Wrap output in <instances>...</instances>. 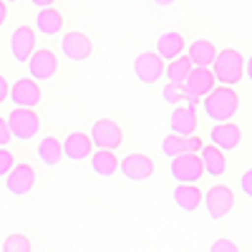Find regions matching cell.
I'll return each mask as SVG.
<instances>
[{
  "instance_id": "cell-21",
  "label": "cell",
  "mask_w": 252,
  "mask_h": 252,
  "mask_svg": "<svg viewBox=\"0 0 252 252\" xmlns=\"http://www.w3.org/2000/svg\"><path fill=\"white\" fill-rule=\"evenodd\" d=\"M199 159H202V166H204V174H209V177H222L227 172V157H224V152H220L217 146H212V144L202 146Z\"/></svg>"
},
{
  "instance_id": "cell-6",
  "label": "cell",
  "mask_w": 252,
  "mask_h": 252,
  "mask_svg": "<svg viewBox=\"0 0 252 252\" xmlns=\"http://www.w3.org/2000/svg\"><path fill=\"white\" fill-rule=\"evenodd\" d=\"M172 177L179 184H197L204 177V166L199 154H179L172 159Z\"/></svg>"
},
{
  "instance_id": "cell-3",
  "label": "cell",
  "mask_w": 252,
  "mask_h": 252,
  "mask_svg": "<svg viewBox=\"0 0 252 252\" xmlns=\"http://www.w3.org/2000/svg\"><path fill=\"white\" fill-rule=\"evenodd\" d=\"M8 129H10L13 139L31 141L40 131V116L35 109H13L8 114Z\"/></svg>"
},
{
  "instance_id": "cell-38",
  "label": "cell",
  "mask_w": 252,
  "mask_h": 252,
  "mask_svg": "<svg viewBox=\"0 0 252 252\" xmlns=\"http://www.w3.org/2000/svg\"><path fill=\"white\" fill-rule=\"evenodd\" d=\"M154 5H159V8H169V5H174L177 0H152Z\"/></svg>"
},
{
  "instance_id": "cell-17",
  "label": "cell",
  "mask_w": 252,
  "mask_h": 252,
  "mask_svg": "<svg viewBox=\"0 0 252 252\" xmlns=\"http://www.w3.org/2000/svg\"><path fill=\"white\" fill-rule=\"evenodd\" d=\"M187 58H189V63H192L194 68H209L215 63V58H217V48H215L212 40L199 38V40H192V43H189Z\"/></svg>"
},
{
  "instance_id": "cell-28",
  "label": "cell",
  "mask_w": 252,
  "mask_h": 252,
  "mask_svg": "<svg viewBox=\"0 0 252 252\" xmlns=\"http://www.w3.org/2000/svg\"><path fill=\"white\" fill-rule=\"evenodd\" d=\"M161 152L169 157V159H174V157H179V154H187V139L174 136V134L164 136V139H161Z\"/></svg>"
},
{
  "instance_id": "cell-25",
  "label": "cell",
  "mask_w": 252,
  "mask_h": 252,
  "mask_svg": "<svg viewBox=\"0 0 252 252\" xmlns=\"http://www.w3.org/2000/svg\"><path fill=\"white\" fill-rule=\"evenodd\" d=\"M189 71H192V63H189L187 56H179V58H174L172 63H166V66H164L166 81H169V83H177V86H184V81H187Z\"/></svg>"
},
{
  "instance_id": "cell-22",
  "label": "cell",
  "mask_w": 252,
  "mask_h": 252,
  "mask_svg": "<svg viewBox=\"0 0 252 252\" xmlns=\"http://www.w3.org/2000/svg\"><path fill=\"white\" fill-rule=\"evenodd\" d=\"M61 28H63V13H61V10H56V8H43V10H38L33 31H38V33H43V35L53 38V35H58Z\"/></svg>"
},
{
  "instance_id": "cell-1",
  "label": "cell",
  "mask_w": 252,
  "mask_h": 252,
  "mask_svg": "<svg viewBox=\"0 0 252 252\" xmlns=\"http://www.w3.org/2000/svg\"><path fill=\"white\" fill-rule=\"evenodd\" d=\"M237 109H240V96H237V91H232V86H215L202 98V111L215 124L232 121Z\"/></svg>"
},
{
  "instance_id": "cell-34",
  "label": "cell",
  "mask_w": 252,
  "mask_h": 252,
  "mask_svg": "<svg viewBox=\"0 0 252 252\" xmlns=\"http://www.w3.org/2000/svg\"><path fill=\"white\" fill-rule=\"evenodd\" d=\"M8 96H10V83L5 76H0V103H5Z\"/></svg>"
},
{
  "instance_id": "cell-16",
  "label": "cell",
  "mask_w": 252,
  "mask_h": 252,
  "mask_svg": "<svg viewBox=\"0 0 252 252\" xmlns=\"http://www.w3.org/2000/svg\"><path fill=\"white\" fill-rule=\"evenodd\" d=\"M61 146H63V157L68 161H83L91 154V139L86 131H71L61 141Z\"/></svg>"
},
{
  "instance_id": "cell-26",
  "label": "cell",
  "mask_w": 252,
  "mask_h": 252,
  "mask_svg": "<svg viewBox=\"0 0 252 252\" xmlns=\"http://www.w3.org/2000/svg\"><path fill=\"white\" fill-rule=\"evenodd\" d=\"M161 101L166 106H182V103H189V106H194L197 98L189 96V91L184 86H177V83H166L161 89Z\"/></svg>"
},
{
  "instance_id": "cell-4",
  "label": "cell",
  "mask_w": 252,
  "mask_h": 252,
  "mask_svg": "<svg viewBox=\"0 0 252 252\" xmlns=\"http://www.w3.org/2000/svg\"><path fill=\"white\" fill-rule=\"evenodd\" d=\"M202 204H204L207 215L212 217V220H222V217H227L229 212H232V207H235V192L227 184H215V187H209L207 192H204Z\"/></svg>"
},
{
  "instance_id": "cell-19",
  "label": "cell",
  "mask_w": 252,
  "mask_h": 252,
  "mask_svg": "<svg viewBox=\"0 0 252 252\" xmlns=\"http://www.w3.org/2000/svg\"><path fill=\"white\" fill-rule=\"evenodd\" d=\"M184 51V38L179 31H164L159 38H157V56L166 63H172L174 58H179Z\"/></svg>"
},
{
  "instance_id": "cell-23",
  "label": "cell",
  "mask_w": 252,
  "mask_h": 252,
  "mask_svg": "<svg viewBox=\"0 0 252 252\" xmlns=\"http://www.w3.org/2000/svg\"><path fill=\"white\" fill-rule=\"evenodd\" d=\"M38 159L43 166H58L61 159H63V146L56 136H43L38 141V149H35Z\"/></svg>"
},
{
  "instance_id": "cell-12",
  "label": "cell",
  "mask_w": 252,
  "mask_h": 252,
  "mask_svg": "<svg viewBox=\"0 0 252 252\" xmlns=\"http://www.w3.org/2000/svg\"><path fill=\"white\" fill-rule=\"evenodd\" d=\"M56 71H58V58H56V53L51 48L35 51L31 56V61H28V73H31V78L35 83L38 81H51L56 76Z\"/></svg>"
},
{
  "instance_id": "cell-27",
  "label": "cell",
  "mask_w": 252,
  "mask_h": 252,
  "mask_svg": "<svg viewBox=\"0 0 252 252\" xmlns=\"http://www.w3.org/2000/svg\"><path fill=\"white\" fill-rule=\"evenodd\" d=\"M3 252H33L31 237L23 232H13L3 240Z\"/></svg>"
},
{
  "instance_id": "cell-20",
  "label": "cell",
  "mask_w": 252,
  "mask_h": 252,
  "mask_svg": "<svg viewBox=\"0 0 252 252\" xmlns=\"http://www.w3.org/2000/svg\"><path fill=\"white\" fill-rule=\"evenodd\" d=\"M202 189H197L194 184H177L172 189V199L182 212H197L202 204Z\"/></svg>"
},
{
  "instance_id": "cell-36",
  "label": "cell",
  "mask_w": 252,
  "mask_h": 252,
  "mask_svg": "<svg viewBox=\"0 0 252 252\" xmlns=\"http://www.w3.org/2000/svg\"><path fill=\"white\" fill-rule=\"evenodd\" d=\"M5 18H8V5L3 3V0H0V26L5 23Z\"/></svg>"
},
{
  "instance_id": "cell-30",
  "label": "cell",
  "mask_w": 252,
  "mask_h": 252,
  "mask_svg": "<svg viewBox=\"0 0 252 252\" xmlns=\"http://www.w3.org/2000/svg\"><path fill=\"white\" fill-rule=\"evenodd\" d=\"M209 252H240V247H237L232 240L220 237V240H215L212 245H209Z\"/></svg>"
},
{
  "instance_id": "cell-18",
  "label": "cell",
  "mask_w": 252,
  "mask_h": 252,
  "mask_svg": "<svg viewBox=\"0 0 252 252\" xmlns=\"http://www.w3.org/2000/svg\"><path fill=\"white\" fill-rule=\"evenodd\" d=\"M184 89L189 91L192 98H204L209 91L215 89V76L209 68H192L184 81Z\"/></svg>"
},
{
  "instance_id": "cell-14",
  "label": "cell",
  "mask_w": 252,
  "mask_h": 252,
  "mask_svg": "<svg viewBox=\"0 0 252 252\" xmlns=\"http://www.w3.org/2000/svg\"><path fill=\"white\" fill-rule=\"evenodd\" d=\"M169 129H172L174 136H182V139L194 136V131H197V111H194V106H189V103L174 106L172 116H169Z\"/></svg>"
},
{
  "instance_id": "cell-11",
  "label": "cell",
  "mask_w": 252,
  "mask_h": 252,
  "mask_svg": "<svg viewBox=\"0 0 252 252\" xmlns=\"http://www.w3.org/2000/svg\"><path fill=\"white\" fill-rule=\"evenodd\" d=\"M61 51H63V56H66L68 61L81 63V61L91 58L94 46H91V40H89L86 33H81V31H68L66 35L61 38Z\"/></svg>"
},
{
  "instance_id": "cell-31",
  "label": "cell",
  "mask_w": 252,
  "mask_h": 252,
  "mask_svg": "<svg viewBox=\"0 0 252 252\" xmlns=\"http://www.w3.org/2000/svg\"><path fill=\"white\" fill-rule=\"evenodd\" d=\"M240 189L252 199V169H247V172L240 177Z\"/></svg>"
},
{
  "instance_id": "cell-24",
  "label": "cell",
  "mask_w": 252,
  "mask_h": 252,
  "mask_svg": "<svg viewBox=\"0 0 252 252\" xmlns=\"http://www.w3.org/2000/svg\"><path fill=\"white\" fill-rule=\"evenodd\" d=\"M91 169H94V174H98V177H114V174L119 172V159H116L114 152L98 149V152L91 157Z\"/></svg>"
},
{
  "instance_id": "cell-5",
  "label": "cell",
  "mask_w": 252,
  "mask_h": 252,
  "mask_svg": "<svg viewBox=\"0 0 252 252\" xmlns=\"http://www.w3.org/2000/svg\"><path fill=\"white\" fill-rule=\"evenodd\" d=\"M89 139H91V144L96 146V149L114 152V149H119L121 141H124V131H121V126L114 119H98L91 126Z\"/></svg>"
},
{
  "instance_id": "cell-9",
  "label": "cell",
  "mask_w": 252,
  "mask_h": 252,
  "mask_svg": "<svg viewBox=\"0 0 252 252\" xmlns=\"http://www.w3.org/2000/svg\"><path fill=\"white\" fill-rule=\"evenodd\" d=\"M35 53V31L31 26H18L10 33V56L15 63H28Z\"/></svg>"
},
{
  "instance_id": "cell-10",
  "label": "cell",
  "mask_w": 252,
  "mask_h": 252,
  "mask_svg": "<svg viewBox=\"0 0 252 252\" xmlns=\"http://www.w3.org/2000/svg\"><path fill=\"white\" fill-rule=\"evenodd\" d=\"M119 172L129 182H144V179H149L154 174V161H152V157L134 152V154L124 157L119 161Z\"/></svg>"
},
{
  "instance_id": "cell-7",
  "label": "cell",
  "mask_w": 252,
  "mask_h": 252,
  "mask_svg": "<svg viewBox=\"0 0 252 252\" xmlns=\"http://www.w3.org/2000/svg\"><path fill=\"white\" fill-rule=\"evenodd\" d=\"M131 71H134V76H136L141 83L152 86V83H157V81L164 76V61H161L154 51H144V53H139V56L134 58Z\"/></svg>"
},
{
  "instance_id": "cell-39",
  "label": "cell",
  "mask_w": 252,
  "mask_h": 252,
  "mask_svg": "<svg viewBox=\"0 0 252 252\" xmlns=\"http://www.w3.org/2000/svg\"><path fill=\"white\" fill-rule=\"evenodd\" d=\"M3 3H5V5H13V3H18V0H3Z\"/></svg>"
},
{
  "instance_id": "cell-13",
  "label": "cell",
  "mask_w": 252,
  "mask_h": 252,
  "mask_svg": "<svg viewBox=\"0 0 252 252\" xmlns=\"http://www.w3.org/2000/svg\"><path fill=\"white\" fill-rule=\"evenodd\" d=\"M33 184H35V169H33L31 164H26V161L15 164L13 169H10V174L5 177V189H8L13 197L28 194L31 189H33Z\"/></svg>"
},
{
  "instance_id": "cell-15",
  "label": "cell",
  "mask_w": 252,
  "mask_h": 252,
  "mask_svg": "<svg viewBox=\"0 0 252 252\" xmlns=\"http://www.w3.org/2000/svg\"><path fill=\"white\" fill-rule=\"evenodd\" d=\"M242 141V129L232 121H224V124H217L212 131H209V144L217 146L220 152H232L237 149Z\"/></svg>"
},
{
  "instance_id": "cell-29",
  "label": "cell",
  "mask_w": 252,
  "mask_h": 252,
  "mask_svg": "<svg viewBox=\"0 0 252 252\" xmlns=\"http://www.w3.org/2000/svg\"><path fill=\"white\" fill-rule=\"evenodd\" d=\"M13 166H15V157H13V152L5 146V149H0V177H8Z\"/></svg>"
},
{
  "instance_id": "cell-32",
  "label": "cell",
  "mask_w": 252,
  "mask_h": 252,
  "mask_svg": "<svg viewBox=\"0 0 252 252\" xmlns=\"http://www.w3.org/2000/svg\"><path fill=\"white\" fill-rule=\"evenodd\" d=\"M10 141V129H8V119L0 116V149H5Z\"/></svg>"
},
{
  "instance_id": "cell-33",
  "label": "cell",
  "mask_w": 252,
  "mask_h": 252,
  "mask_svg": "<svg viewBox=\"0 0 252 252\" xmlns=\"http://www.w3.org/2000/svg\"><path fill=\"white\" fill-rule=\"evenodd\" d=\"M202 139L199 136H189L187 139V154H197V152H202Z\"/></svg>"
},
{
  "instance_id": "cell-37",
  "label": "cell",
  "mask_w": 252,
  "mask_h": 252,
  "mask_svg": "<svg viewBox=\"0 0 252 252\" xmlns=\"http://www.w3.org/2000/svg\"><path fill=\"white\" fill-rule=\"evenodd\" d=\"M245 76L250 78V83H252V56L245 61Z\"/></svg>"
},
{
  "instance_id": "cell-8",
  "label": "cell",
  "mask_w": 252,
  "mask_h": 252,
  "mask_svg": "<svg viewBox=\"0 0 252 252\" xmlns=\"http://www.w3.org/2000/svg\"><path fill=\"white\" fill-rule=\"evenodd\" d=\"M10 103H13V109H35L40 103V86L31 76L13 81V86H10Z\"/></svg>"
},
{
  "instance_id": "cell-2",
  "label": "cell",
  "mask_w": 252,
  "mask_h": 252,
  "mask_svg": "<svg viewBox=\"0 0 252 252\" xmlns=\"http://www.w3.org/2000/svg\"><path fill=\"white\" fill-rule=\"evenodd\" d=\"M212 76L222 86H235L245 76V58L237 48H222L217 51V58L212 63Z\"/></svg>"
},
{
  "instance_id": "cell-35",
  "label": "cell",
  "mask_w": 252,
  "mask_h": 252,
  "mask_svg": "<svg viewBox=\"0 0 252 252\" xmlns=\"http://www.w3.org/2000/svg\"><path fill=\"white\" fill-rule=\"evenodd\" d=\"M56 0H31V5H35L38 10H43V8H53Z\"/></svg>"
}]
</instances>
